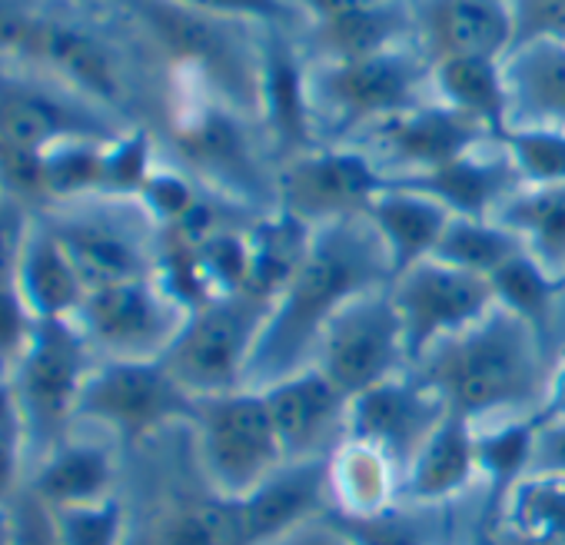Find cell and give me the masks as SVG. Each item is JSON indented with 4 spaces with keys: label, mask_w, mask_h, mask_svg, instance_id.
Here are the masks:
<instances>
[{
    "label": "cell",
    "mask_w": 565,
    "mask_h": 545,
    "mask_svg": "<svg viewBox=\"0 0 565 545\" xmlns=\"http://www.w3.org/2000/svg\"><path fill=\"white\" fill-rule=\"evenodd\" d=\"M386 246L366 213L313 226L310 253L287 284L259 330L246 386L263 389L297 370L313 366L330 320L360 293L390 287Z\"/></svg>",
    "instance_id": "obj_1"
},
{
    "label": "cell",
    "mask_w": 565,
    "mask_h": 545,
    "mask_svg": "<svg viewBox=\"0 0 565 545\" xmlns=\"http://www.w3.org/2000/svg\"><path fill=\"white\" fill-rule=\"evenodd\" d=\"M449 406L482 426L509 416H535L548 370L542 333L505 307L433 346L413 366Z\"/></svg>",
    "instance_id": "obj_2"
},
{
    "label": "cell",
    "mask_w": 565,
    "mask_h": 545,
    "mask_svg": "<svg viewBox=\"0 0 565 545\" xmlns=\"http://www.w3.org/2000/svg\"><path fill=\"white\" fill-rule=\"evenodd\" d=\"M173 74L170 137L190 177L203 180L220 200L259 213L276 210V163L253 140V117L230 107L206 84Z\"/></svg>",
    "instance_id": "obj_3"
},
{
    "label": "cell",
    "mask_w": 565,
    "mask_h": 545,
    "mask_svg": "<svg viewBox=\"0 0 565 545\" xmlns=\"http://www.w3.org/2000/svg\"><path fill=\"white\" fill-rule=\"evenodd\" d=\"M110 110L47 74H0V186L41 200V160L67 140H114Z\"/></svg>",
    "instance_id": "obj_4"
},
{
    "label": "cell",
    "mask_w": 565,
    "mask_h": 545,
    "mask_svg": "<svg viewBox=\"0 0 565 545\" xmlns=\"http://www.w3.org/2000/svg\"><path fill=\"white\" fill-rule=\"evenodd\" d=\"M134 11L170 71L196 77L230 107L256 120L263 28L213 18L180 0H134Z\"/></svg>",
    "instance_id": "obj_5"
},
{
    "label": "cell",
    "mask_w": 565,
    "mask_h": 545,
    "mask_svg": "<svg viewBox=\"0 0 565 545\" xmlns=\"http://www.w3.org/2000/svg\"><path fill=\"white\" fill-rule=\"evenodd\" d=\"M433 94V64L419 44L363 61H310V104L320 143H353L363 130Z\"/></svg>",
    "instance_id": "obj_6"
},
{
    "label": "cell",
    "mask_w": 565,
    "mask_h": 545,
    "mask_svg": "<svg viewBox=\"0 0 565 545\" xmlns=\"http://www.w3.org/2000/svg\"><path fill=\"white\" fill-rule=\"evenodd\" d=\"M97 363L100 353L77 320H38L24 356L8 373L38 459L74 432Z\"/></svg>",
    "instance_id": "obj_7"
},
{
    "label": "cell",
    "mask_w": 565,
    "mask_h": 545,
    "mask_svg": "<svg viewBox=\"0 0 565 545\" xmlns=\"http://www.w3.org/2000/svg\"><path fill=\"white\" fill-rule=\"evenodd\" d=\"M190 436L200 479L230 499L249 495L279 466H287L263 389L243 386L196 399Z\"/></svg>",
    "instance_id": "obj_8"
},
{
    "label": "cell",
    "mask_w": 565,
    "mask_h": 545,
    "mask_svg": "<svg viewBox=\"0 0 565 545\" xmlns=\"http://www.w3.org/2000/svg\"><path fill=\"white\" fill-rule=\"evenodd\" d=\"M44 226L64 246L87 293L157 272L160 229L137 200L94 196L61 203V210L47 216Z\"/></svg>",
    "instance_id": "obj_9"
},
{
    "label": "cell",
    "mask_w": 565,
    "mask_h": 545,
    "mask_svg": "<svg viewBox=\"0 0 565 545\" xmlns=\"http://www.w3.org/2000/svg\"><path fill=\"white\" fill-rule=\"evenodd\" d=\"M266 313L269 303L249 293L213 297L186 313L177 340L160 360L193 399L243 389Z\"/></svg>",
    "instance_id": "obj_10"
},
{
    "label": "cell",
    "mask_w": 565,
    "mask_h": 545,
    "mask_svg": "<svg viewBox=\"0 0 565 545\" xmlns=\"http://www.w3.org/2000/svg\"><path fill=\"white\" fill-rule=\"evenodd\" d=\"M196 399L173 380L163 360H100L77 423L104 429L114 442L137 449L170 429L190 426Z\"/></svg>",
    "instance_id": "obj_11"
},
{
    "label": "cell",
    "mask_w": 565,
    "mask_h": 545,
    "mask_svg": "<svg viewBox=\"0 0 565 545\" xmlns=\"http://www.w3.org/2000/svg\"><path fill=\"white\" fill-rule=\"evenodd\" d=\"M390 177L356 143H320L276 167V210L323 226L366 213Z\"/></svg>",
    "instance_id": "obj_12"
},
{
    "label": "cell",
    "mask_w": 565,
    "mask_h": 545,
    "mask_svg": "<svg viewBox=\"0 0 565 545\" xmlns=\"http://www.w3.org/2000/svg\"><path fill=\"white\" fill-rule=\"evenodd\" d=\"M313 366H320L350 399L409 370L403 323L390 287L360 293L330 320Z\"/></svg>",
    "instance_id": "obj_13"
},
{
    "label": "cell",
    "mask_w": 565,
    "mask_h": 545,
    "mask_svg": "<svg viewBox=\"0 0 565 545\" xmlns=\"http://www.w3.org/2000/svg\"><path fill=\"white\" fill-rule=\"evenodd\" d=\"M390 297L403 323L409 366H416L443 340L479 323L495 307V293L486 277L456 269L436 256L393 277Z\"/></svg>",
    "instance_id": "obj_14"
},
{
    "label": "cell",
    "mask_w": 565,
    "mask_h": 545,
    "mask_svg": "<svg viewBox=\"0 0 565 545\" xmlns=\"http://www.w3.org/2000/svg\"><path fill=\"white\" fill-rule=\"evenodd\" d=\"M186 313L190 310L177 303L157 277H140L90 290L77 323L100 360H160Z\"/></svg>",
    "instance_id": "obj_15"
},
{
    "label": "cell",
    "mask_w": 565,
    "mask_h": 545,
    "mask_svg": "<svg viewBox=\"0 0 565 545\" xmlns=\"http://www.w3.org/2000/svg\"><path fill=\"white\" fill-rule=\"evenodd\" d=\"M18 61L110 114H124L130 104V87L117 51L81 21L34 11Z\"/></svg>",
    "instance_id": "obj_16"
},
{
    "label": "cell",
    "mask_w": 565,
    "mask_h": 545,
    "mask_svg": "<svg viewBox=\"0 0 565 545\" xmlns=\"http://www.w3.org/2000/svg\"><path fill=\"white\" fill-rule=\"evenodd\" d=\"M256 127L263 130V143L276 167L303 150L320 147L310 104V61L300 44V31L263 28Z\"/></svg>",
    "instance_id": "obj_17"
},
{
    "label": "cell",
    "mask_w": 565,
    "mask_h": 545,
    "mask_svg": "<svg viewBox=\"0 0 565 545\" xmlns=\"http://www.w3.org/2000/svg\"><path fill=\"white\" fill-rule=\"evenodd\" d=\"M356 140H363V150L393 180V177H413V173L436 170L462 153H472V150L492 143L495 137L472 117H466L433 97L413 110H403L390 120L373 124Z\"/></svg>",
    "instance_id": "obj_18"
},
{
    "label": "cell",
    "mask_w": 565,
    "mask_h": 545,
    "mask_svg": "<svg viewBox=\"0 0 565 545\" xmlns=\"http://www.w3.org/2000/svg\"><path fill=\"white\" fill-rule=\"evenodd\" d=\"M446 413V399L409 366L406 373L383 380L350 399L347 439L386 452L406 472L409 459L419 452V446L429 439Z\"/></svg>",
    "instance_id": "obj_19"
},
{
    "label": "cell",
    "mask_w": 565,
    "mask_h": 545,
    "mask_svg": "<svg viewBox=\"0 0 565 545\" xmlns=\"http://www.w3.org/2000/svg\"><path fill=\"white\" fill-rule=\"evenodd\" d=\"M287 462L330 459L350 429V396L320 370L307 366L263 386Z\"/></svg>",
    "instance_id": "obj_20"
},
{
    "label": "cell",
    "mask_w": 565,
    "mask_h": 545,
    "mask_svg": "<svg viewBox=\"0 0 565 545\" xmlns=\"http://www.w3.org/2000/svg\"><path fill=\"white\" fill-rule=\"evenodd\" d=\"M416 44L429 64L446 57L505 61L515 47V24L505 0H409Z\"/></svg>",
    "instance_id": "obj_21"
},
{
    "label": "cell",
    "mask_w": 565,
    "mask_h": 545,
    "mask_svg": "<svg viewBox=\"0 0 565 545\" xmlns=\"http://www.w3.org/2000/svg\"><path fill=\"white\" fill-rule=\"evenodd\" d=\"M393 183H403L409 190L433 196L452 216H479V220L495 216L499 206L515 190H522V180L499 140H492L472 153H462L436 170L413 173V177H393Z\"/></svg>",
    "instance_id": "obj_22"
},
{
    "label": "cell",
    "mask_w": 565,
    "mask_h": 545,
    "mask_svg": "<svg viewBox=\"0 0 565 545\" xmlns=\"http://www.w3.org/2000/svg\"><path fill=\"white\" fill-rule=\"evenodd\" d=\"M127 545H263L246 502L220 495L203 482L196 492L163 499Z\"/></svg>",
    "instance_id": "obj_23"
},
{
    "label": "cell",
    "mask_w": 565,
    "mask_h": 545,
    "mask_svg": "<svg viewBox=\"0 0 565 545\" xmlns=\"http://www.w3.org/2000/svg\"><path fill=\"white\" fill-rule=\"evenodd\" d=\"M479 482L476 423L446 413L403 472V502L443 509Z\"/></svg>",
    "instance_id": "obj_24"
},
{
    "label": "cell",
    "mask_w": 565,
    "mask_h": 545,
    "mask_svg": "<svg viewBox=\"0 0 565 545\" xmlns=\"http://www.w3.org/2000/svg\"><path fill=\"white\" fill-rule=\"evenodd\" d=\"M117 475L120 466L110 442L71 432L64 442L38 459L24 485L51 509H74L117 495Z\"/></svg>",
    "instance_id": "obj_25"
},
{
    "label": "cell",
    "mask_w": 565,
    "mask_h": 545,
    "mask_svg": "<svg viewBox=\"0 0 565 545\" xmlns=\"http://www.w3.org/2000/svg\"><path fill=\"white\" fill-rule=\"evenodd\" d=\"M243 502L256 528V538L263 545H279L300 525L317 522L333 509L327 459L279 466L259 489L243 495Z\"/></svg>",
    "instance_id": "obj_26"
},
{
    "label": "cell",
    "mask_w": 565,
    "mask_h": 545,
    "mask_svg": "<svg viewBox=\"0 0 565 545\" xmlns=\"http://www.w3.org/2000/svg\"><path fill=\"white\" fill-rule=\"evenodd\" d=\"M313 61H363L416 44V14L409 0H383L333 21L307 24Z\"/></svg>",
    "instance_id": "obj_27"
},
{
    "label": "cell",
    "mask_w": 565,
    "mask_h": 545,
    "mask_svg": "<svg viewBox=\"0 0 565 545\" xmlns=\"http://www.w3.org/2000/svg\"><path fill=\"white\" fill-rule=\"evenodd\" d=\"M366 216L373 220L386 256H390V269L393 277L406 272L409 266L429 259L452 220V213L436 203L433 196L409 190L403 183H386V190L370 203Z\"/></svg>",
    "instance_id": "obj_28"
},
{
    "label": "cell",
    "mask_w": 565,
    "mask_h": 545,
    "mask_svg": "<svg viewBox=\"0 0 565 545\" xmlns=\"http://www.w3.org/2000/svg\"><path fill=\"white\" fill-rule=\"evenodd\" d=\"M535 436H539L535 416H509L476 426V466H479V482L486 485L479 535L486 542L499 528L509 492L532 472Z\"/></svg>",
    "instance_id": "obj_29"
},
{
    "label": "cell",
    "mask_w": 565,
    "mask_h": 545,
    "mask_svg": "<svg viewBox=\"0 0 565 545\" xmlns=\"http://www.w3.org/2000/svg\"><path fill=\"white\" fill-rule=\"evenodd\" d=\"M433 97L476 124L495 140L512 127V97L505 61L495 57H446L433 64Z\"/></svg>",
    "instance_id": "obj_30"
},
{
    "label": "cell",
    "mask_w": 565,
    "mask_h": 545,
    "mask_svg": "<svg viewBox=\"0 0 565 545\" xmlns=\"http://www.w3.org/2000/svg\"><path fill=\"white\" fill-rule=\"evenodd\" d=\"M330 512L340 515H376L403 502V469L380 449L347 439L327 459Z\"/></svg>",
    "instance_id": "obj_31"
},
{
    "label": "cell",
    "mask_w": 565,
    "mask_h": 545,
    "mask_svg": "<svg viewBox=\"0 0 565 545\" xmlns=\"http://www.w3.org/2000/svg\"><path fill=\"white\" fill-rule=\"evenodd\" d=\"M512 124L565 130V41H532L505 57Z\"/></svg>",
    "instance_id": "obj_32"
},
{
    "label": "cell",
    "mask_w": 565,
    "mask_h": 545,
    "mask_svg": "<svg viewBox=\"0 0 565 545\" xmlns=\"http://www.w3.org/2000/svg\"><path fill=\"white\" fill-rule=\"evenodd\" d=\"M310 239L313 226H307L303 220L282 210L259 213L249 223V277L243 293L273 303L297 277L300 263L310 253Z\"/></svg>",
    "instance_id": "obj_33"
},
{
    "label": "cell",
    "mask_w": 565,
    "mask_h": 545,
    "mask_svg": "<svg viewBox=\"0 0 565 545\" xmlns=\"http://www.w3.org/2000/svg\"><path fill=\"white\" fill-rule=\"evenodd\" d=\"M21 293L38 320H77L87 300L84 280L77 277L64 246L44 223H34V233L24 249Z\"/></svg>",
    "instance_id": "obj_34"
},
{
    "label": "cell",
    "mask_w": 565,
    "mask_h": 545,
    "mask_svg": "<svg viewBox=\"0 0 565 545\" xmlns=\"http://www.w3.org/2000/svg\"><path fill=\"white\" fill-rule=\"evenodd\" d=\"M492 220L509 226L548 272L558 277L565 269V183L522 186Z\"/></svg>",
    "instance_id": "obj_35"
},
{
    "label": "cell",
    "mask_w": 565,
    "mask_h": 545,
    "mask_svg": "<svg viewBox=\"0 0 565 545\" xmlns=\"http://www.w3.org/2000/svg\"><path fill=\"white\" fill-rule=\"evenodd\" d=\"M519 253H525V243L499 220L452 216L433 256L456 269H466V272H476V277L489 280L499 266H505Z\"/></svg>",
    "instance_id": "obj_36"
},
{
    "label": "cell",
    "mask_w": 565,
    "mask_h": 545,
    "mask_svg": "<svg viewBox=\"0 0 565 545\" xmlns=\"http://www.w3.org/2000/svg\"><path fill=\"white\" fill-rule=\"evenodd\" d=\"M499 528L565 545V472L532 469L509 492Z\"/></svg>",
    "instance_id": "obj_37"
},
{
    "label": "cell",
    "mask_w": 565,
    "mask_h": 545,
    "mask_svg": "<svg viewBox=\"0 0 565 545\" xmlns=\"http://www.w3.org/2000/svg\"><path fill=\"white\" fill-rule=\"evenodd\" d=\"M492 293H495V303L512 310L515 317H522L525 323H532L542 340L548 333V323H552V307H555V297L562 293L555 272H548L529 249L512 256L505 266H499L492 277Z\"/></svg>",
    "instance_id": "obj_38"
},
{
    "label": "cell",
    "mask_w": 565,
    "mask_h": 545,
    "mask_svg": "<svg viewBox=\"0 0 565 545\" xmlns=\"http://www.w3.org/2000/svg\"><path fill=\"white\" fill-rule=\"evenodd\" d=\"M499 143L509 153L522 186H558V183H565V130L562 127L512 124Z\"/></svg>",
    "instance_id": "obj_39"
},
{
    "label": "cell",
    "mask_w": 565,
    "mask_h": 545,
    "mask_svg": "<svg viewBox=\"0 0 565 545\" xmlns=\"http://www.w3.org/2000/svg\"><path fill=\"white\" fill-rule=\"evenodd\" d=\"M433 505H413L396 502L386 512L376 515H340L330 512V519L343 528V535L353 545H439L436 528L429 522Z\"/></svg>",
    "instance_id": "obj_40"
},
{
    "label": "cell",
    "mask_w": 565,
    "mask_h": 545,
    "mask_svg": "<svg viewBox=\"0 0 565 545\" xmlns=\"http://www.w3.org/2000/svg\"><path fill=\"white\" fill-rule=\"evenodd\" d=\"M153 140L143 127H130L107 143L104 153V193L107 200H140L147 180L153 177Z\"/></svg>",
    "instance_id": "obj_41"
},
{
    "label": "cell",
    "mask_w": 565,
    "mask_h": 545,
    "mask_svg": "<svg viewBox=\"0 0 565 545\" xmlns=\"http://www.w3.org/2000/svg\"><path fill=\"white\" fill-rule=\"evenodd\" d=\"M57 532L64 545H127L130 515L120 495H110L94 505L54 509Z\"/></svg>",
    "instance_id": "obj_42"
},
{
    "label": "cell",
    "mask_w": 565,
    "mask_h": 545,
    "mask_svg": "<svg viewBox=\"0 0 565 545\" xmlns=\"http://www.w3.org/2000/svg\"><path fill=\"white\" fill-rule=\"evenodd\" d=\"M28 456H31V436L18 393L8 376H0V505L24 485L21 475Z\"/></svg>",
    "instance_id": "obj_43"
},
{
    "label": "cell",
    "mask_w": 565,
    "mask_h": 545,
    "mask_svg": "<svg viewBox=\"0 0 565 545\" xmlns=\"http://www.w3.org/2000/svg\"><path fill=\"white\" fill-rule=\"evenodd\" d=\"M0 538L4 545H64L54 509L28 485H21L0 505Z\"/></svg>",
    "instance_id": "obj_44"
},
{
    "label": "cell",
    "mask_w": 565,
    "mask_h": 545,
    "mask_svg": "<svg viewBox=\"0 0 565 545\" xmlns=\"http://www.w3.org/2000/svg\"><path fill=\"white\" fill-rule=\"evenodd\" d=\"M34 223L38 220L31 216L28 200L0 186V297L21 293V263Z\"/></svg>",
    "instance_id": "obj_45"
},
{
    "label": "cell",
    "mask_w": 565,
    "mask_h": 545,
    "mask_svg": "<svg viewBox=\"0 0 565 545\" xmlns=\"http://www.w3.org/2000/svg\"><path fill=\"white\" fill-rule=\"evenodd\" d=\"M137 203L143 206V213L153 220L157 229H170L200 203V190L190 173L173 167H157Z\"/></svg>",
    "instance_id": "obj_46"
},
{
    "label": "cell",
    "mask_w": 565,
    "mask_h": 545,
    "mask_svg": "<svg viewBox=\"0 0 565 545\" xmlns=\"http://www.w3.org/2000/svg\"><path fill=\"white\" fill-rule=\"evenodd\" d=\"M180 4L213 14V18L256 24V28H287V31L307 28V18L300 14L294 0H180Z\"/></svg>",
    "instance_id": "obj_47"
},
{
    "label": "cell",
    "mask_w": 565,
    "mask_h": 545,
    "mask_svg": "<svg viewBox=\"0 0 565 545\" xmlns=\"http://www.w3.org/2000/svg\"><path fill=\"white\" fill-rule=\"evenodd\" d=\"M505 4L515 24V47L532 41H565V0H505Z\"/></svg>",
    "instance_id": "obj_48"
},
{
    "label": "cell",
    "mask_w": 565,
    "mask_h": 545,
    "mask_svg": "<svg viewBox=\"0 0 565 545\" xmlns=\"http://www.w3.org/2000/svg\"><path fill=\"white\" fill-rule=\"evenodd\" d=\"M34 11L14 4V0H0V61H18Z\"/></svg>",
    "instance_id": "obj_49"
},
{
    "label": "cell",
    "mask_w": 565,
    "mask_h": 545,
    "mask_svg": "<svg viewBox=\"0 0 565 545\" xmlns=\"http://www.w3.org/2000/svg\"><path fill=\"white\" fill-rule=\"evenodd\" d=\"M532 469L565 472V423H539Z\"/></svg>",
    "instance_id": "obj_50"
},
{
    "label": "cell",
    "mask_w": 565,
    "mask_h": 545,
    "mask_svg": "<svg viewBox=\"0 0 565 545\" xmlns=\"http://www.w3.org/2000/svg\"><path fill=\"white\" fill-rule=\"evenodd\" d=\"M535 419L539 423H565V353L548 370L545 396H542V406H539Z\"/></svg>",
    "instance_id": "obj_51"
},
{
    "label": "cell",
    "mask_w": 565,
    "mask_h": 545,
    "mask_svg": "<svg viewBox=\"0 0 565 545\" xmlns=\"http://www.w3.org/2000/svg\"><path fill=\"white\" fill-rule=\"evenodd\" d=\"M279 545H353V542L343 535V528H340V525L330 519V512H327L323 519L300 525L294 535H287Z\"/></svg>",
    "instance_id": "obj_52"
},
{
    "label": "cell",
    "mask_w": 565,
    "mask_h": 545,
    "mask_svg": "<svg viewBox=\"0 0 565 545\" xmlns=\"http://www.w3.org/2000/svg\"><path fill=\"white\" fill-rule=\"evenodd\" d=\"M294 4L300 8V14L307 18V24H320V21L343 18V14L360 11V8L383 4V0H294Z\"/></svg>",
    "instance_id": "obj_53"
},
{
    "label": "cell",
    "mask_w": 565,
    "mask_h": 545,
    "mask_svg": "<svg viewBox=\"0 0 565 545\" xmlns=\"http://www.w3.org/2000/svg\"><path fill=\"white\" fill-rule=\"evenodd\" d=\"M486 545H558V542H542V538H529V535H519L509 528H495Z\"/></svg>",
    "instance_id": "obj_54"
},
{
    "label": "cell",
    "mask_w": 565,
    "mask_h": 545,
    "mask_svg": "<svg viewBox=\"0 0 565 545\" xmlns=\"http://www.w3.org/2000/svg\"><path fill=\"white\" fill-rule=\"evenodd\" d=\"M555 280H558V287H562V293H565V269L558 272V277H555Z\"/></svg>",
    "instance_id": "obj_55"
},
{
    "label": "cell",
    "mask_w": 565,
    "mask_h": 545,
    "mask_svg": "<svg viewBox=\"0 0 565 545\" xmlns=\"http://www.w3.org/2000/svg\"><path fill=\"white\" fill-rule=\"evenodd\" d=\"M0 545H4V538H0Z\"/></svg>",
    "instance_id": "obj_56"
}]
</instances>
